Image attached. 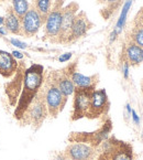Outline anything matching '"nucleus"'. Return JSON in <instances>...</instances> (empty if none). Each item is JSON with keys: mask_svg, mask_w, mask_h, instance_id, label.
Masks as SVG:
<instances>
[{"mask_svg": "<svg viewBox=\"0 0 143 160\" xmlns=\"http://www.w3.org/2000/svg\"><path fill=\"white\" fill-rule=\"evenodd\" d=\"M44 83V68L40 64H32L24 70L23 84L17 105L13 109V117L18 122L23 117L29 105L38 95Z\"/></svg>", "mask_w": 143, "mask_h": 160, "instance_id": "obj_1", "label": "nucleus"}, {"mask_svg": "<svg viewBox=\"0 0 143 160\" xmlns=\"http://www.w3.org/2000/svg\"><path fill=\"white\" fill-rule=\"evenodd\" d=\"M99 147L96 160H134L131 145L115 136L108 137Z\"/></svg>", "mask_w": 143, "mask_h": 160, "instance_id": "obj_2", "label": "nucleus"}, {"mask_svg": "<svg viewBox=\"0 0 143 160\" xmlns=\"http://www.w3.org/2000/svg\"><path fill=\"white\" fill-rule=\"evenodd\" d=\"M49 116L45 104L44 93L41 88L38 95L32 101V103L29 105L28 109L24 113L23 117L19 120L21 126H31L34 130H38L42 126L43 122Z\"/></svg>", "mask_w": 143, "mask_h": 160, "instance_id": "obj_3", "label": "nucleus"}, {"mask_svg": "<svg viewBox=\"0 0 143 160\" xmlns=\"http://www.w3.org/2000/svg\"><path fill=\"white\" fill-rule=\"evenodd\" d=\"M112 130V122L109 117H107L103 122L102 126L94 132H72L68 136L69 142H83L89 146L98 148L103 141L109 137V134Z\"/></svg>", "mask_w": 143, "mask_h": 160, "instance_id": "obj_4", "label": "nucleus"}, {"mask_svg": "<svg viewBox=\"0 0 143 160\" xmlns=\"http://www.w3.org/2000/svg\"><path fill=\"white\" fill-rule=\"evenodd\" d=\"M42 90L44 93L45 104H46L49 116H51L52 118H56L65 107L67 97L62 94V92L60 91L57 85L53 82L51 76L47 78L45 83H43Z\"/></svg>", "mask_w": 143, "mask_h": 160, "instance_id": "obj_5", "label": "nucleus"}, {"mask_svg": "<svg viewBox=\"0 0 143 160\" xmlns=\"http://www.w3.org/2000/svg\"><path fill=\"white\" fill-rule=\"evenodd\" d=\"M64 8V0H55L52 5L51 11L45 18V37L52 42L59 41L62 26V13Z\"/></svg>", "mask_w": 143, "mask_h": 160, "instance_id": "obj_6", "label": "nucleus"}, {"mask_svg": "<svg viewBox=\"0 0 143 160\" xmlns=\"http://www.w3.org/2000/svg\"><path fill=\"white\" fill-rule=\"evenodd\" d=\"M96 87H87V88H75L74 91V102H73V113L72 120H78L82 118H87L89 111L90 98L93 92Z\"/></svg>", "mask_w": 143, "mask_h": 160, "instance_id": "obj_7", "label": "nucleus"}, {"mask_svg": "<svg viewBox=\"0 0 143 160\" xmlns=\"http://www.w3.org/2000/svg\"><path fill=\"white\" fill-rule=\"evenodd\" d=\"M109 108H110V102H109L106 90L103 88L95 90L92 94V98H90V105H89L87 118L96 119V118L106 116L108 114Z\"/></svg>", "mask_w": 143, "mask_h": 160, "instance_id": "obj_8", "label": "nucleus"}, {"mask_svg": "<svg viewBox=\"0 0 143 160\" xmlns=\"http://www.w3.org/2000/svg\"><path fill=\"white\" fill-rule=\"evenodd\" d=\"M44 19L42 18L34 6L29 8L26 13L21 18V33L24 37H33L39 32Z\"/></svg>", "mask_w": 143, "mask_h": 160, "instance_id": "obj_9", "label": "nucleus"}, {"mask_svg": "<svg viewBox=\"0 0 143 160\" xmlns=\"http://www.w3.org/2000/svg\"><path fill=\"white\" fill-rule=\"evenodd\" d=\"M79 6L77 2L68 3L66 7L63 8V13H62V26H61V32L59 37V43H67L68 37H69L72 24L75 19V16L77 14Z\"/></svg>", "mask_w": 143, "mask_h": 160, "instance_id": "obj_10", "label": "nucleus"}, {"mask_svg": "<svg viewBox=\"0 0 143 160\" xmlns=\"http://www.w3.org/2000/svg\"><path fill=\"white\" fill-rule=\"evenodd\" d=\"M96 149L83 142H70L66 147L64 153L68 160H94Z\"/></svg>", "mask_w": 143, "mask_h": 160, "instance_id": "obj_11", "label": "nucleus"}, {"mask_svg": "<svg viewBox=\"0 0 143 160\" xmlns=\"http://www.w3.org/2000/svg\"><path fill=\"white\" fill-rule=\"evenodd\" d=\"M90 28H93V23L88 19L86 12H77V14L75 16V19L73 21V24H72V29H70L67 43L73 42V41H76L82 38V37H84Z\"/></svg>", "mask_w": 143, "mask_h": 160, "instance_id": "obj_12", "label": "nucleus"}, {"mask_svg": "<svg viewBox=\"0 0 143 160\" xmlns=\"http://www.w3.org/2000/svg\"><path fill=\"white\" fill-rule=\"evenodd\" d=\"M24 70L22 68L21 72V65H19L18 71L16 72V74L13 75V80L11 82H8L6 84V94H7L8 101H9V105L11 106L12 108H14L17 105V102L19 98L20 92H21L22 84H23V75H24Z\"/></svg>", "mask_w": 143, "mask_h": 160, "instance_id": "obj_13", "label": "nucleus"}, {"mask_svg": "<svg viewBox=\"0 0 143 160\" xmlns=\"http://www.w3.org/2000/svg\"><path fill=\"white\" fill-rule=\"evenodd\" d=\"M50 76L53 80V82L57 85L62 94L65 97H68L74 94L75 85L72 82V78H70V68H65L62 72L61 71L54 72V73L50 74Z\"/></svg>", "mask_w": 143, "mask_h": 160, "instance_id": "obj_14", "label": "nucleus"}, {"mask_svg": "<svg viewBox=\"0 0 143 160\" xmlns=\"http://www.w3.org/2000/svg\"><path fill=\"white\" fill-rule=\"evenodd\" d=\"M19 64L11 53L0 50V75L5 78H10L18 71Z\"/></svg>", "mask_w": 143, "mask_h": 160, "instance_id": "obj_15", "label": "nucleus"}, {"mask_svg": "<svg viewBox=\"0 0 143 160\" xmlns=\"http://www.w3.org/2000/svg\"><path fill=\"white\" fill-rule=\"evenodd\" d=\"M124 62L129 65H140L143 62V48L139 47L134 42H130L124 49Z\"/></svg>", "mask_w": 143, "mask_h": 160, "instance_id": "obj_16", "label": "nucleus"}, {"mask_svg": "<svg viewBox=\"0 0 143 160\" xmlns=\"http://www.w3.org/2000/svg\"><path fill=\"white\" fill-rule=\"evenodd\" d=\"M70 78H72V82L75 85V88L96 87L97 83H98V75L86 76L74 70H70Z\"/></svg>", "mask_w": 143, "mask_h": 160, "instance_id": "obj_17", "label": "nucleus"}, {"mask_svg": "<svg viewBox=\"0 0 143 160\" xmlns=\"http://www.w3.org/2000/svg\"><path fill=\"white\" fill-rule=\"evenodd\" d=\"M5 20V28L7 29L8 32L12 34L21 35V20L17 17V14L13 12L12 8H8L6 17L3 18Z\"/></svg>", "mask_w": 143, "mask_h": 160, "instance_id": "obj_18", "label": "nucleus"}, {"mask_svg": "<svg viewBox=\"0 0 143 160\" xmlns=\"http://www.w3.org/2000/svg\"><path fill=\"white\" fill-rule=\"evenodd\" d=\"M131 5H132V0H127V1H126V3L123 5V7H122V10H121V13H120L119 19H118L117 24H116L115 29H113V30H115L118 34H120V33H121L122 29H123L124 24H126L128 12H129L130 8H131Z\"/></svg>", "mask_w": 143, "mask_h": 160, "instance_id": "obj_19", "label": "nucleus"}, {"mask_svg": "<svg viewBox=\"0 0 143 160\" xmlns=\"http://www.w3.org/2000/svg\"><path fill=\"white\" fill-rule=\"evenodd\" d=\"M12 10L17 14V17L21 20V18L29 10V2L28 0H12Z\"/></svg>", "mask_w": 143, "mask_h": 160, "instance_id": "obj_20", "label": "nucleus"}, {"mask_svg": "<svg viewBox=\"0 0 143 160\" xmlns=\"http://www.w3.org/2000/svg\"><path fill=\"white\" fill-rule=\"evenodd\" d=\"M52 5H53L52 0H34V8L42 16L44 21L46 16L49 14V12L51 11Z\"/></svg>", "mask_w": 143, "mask_h": 160, "instance_id": "obj_21", "label": "nucleus"}, {"mask_svg": "<svg viewBox=\"0 0 143 160\" xmlns=\"http://www.w3.org/2000/svg\"><path fill=\"white\" fill-rule=\"evenodd\" d=\"M97 1H98L99 3H102V5L106 6V8L102 10V12L108 11L109 12L108 17H109L111 14V12L115 11L118 8V6L120 5V1H121V0H97Z\"/></svg>", "mask_w": 143, "mask_h": 160, "instance_id": "obj_22", "label": "nucleus"}, {"mask_svg": "<svg viewBox=\"0 0 143 160\" xmlns=\"http://www.w3.org/2000/svg\"><path fill=\"white\" fill-rule=\"evenodd\" d=\"M131 39H132V42L138 44L139 47L143 48V28L136 27L131 33Z\"/></svg>", "mask_w": 143, "mask_h": 160, "instance_id": "obj_23", "label": "nucleus"}, {"mask_svg": "<svg viewBox=\"0 0 143 160\" xmlns=\"http://www.w3.org/2000/svg\"><path fill=\"white\" fill-rule=\"evenodd\" d=\"M136 27L138 28H143V9L141 12H139L138 16L136 18Z\"/></svg>", "mask_w": 143, "mask_h": 160, "instance_id": "obj_24", "label": "nucleus"}, {"mask_svg": "<svg viewBox=\"0 0 143 160\" xmlns=\"http://www.w3.org/2000/svg\"><path fill=\"white\" fill-rule=\"evenodd\" d=\"M10 43L13 45H16V47L20 48V49H26V44L23 42H21L20 40H17V39H10Z\"/></svg>", "mask_w": 143, "mask_h": 160, "instance_id": "obj_25", "label": "nucleus"}, {"mask_svg": "<svg viewBox=\"0 0 143 160\" xmlns=\"http://www.w3.org/2000/svg\"><path fill=\"white\" fill-rule=\"evenodd\" d=\"M70 58H72V53H70V52H68V53H64V54H62L61 57L59 58V61L61 62V63H64V62L69 61Z\"/></svg>", "mask_w": 143, "mask_h": 160, "instance_id": "obj_26", "label": "nucleus"}, {"mask_svg": "<svg viewBox=\"0 0 143 160\" xmlns=\"http://www.w3.org/2000/svg\"><path fill=\"white\" fill-rule=\"evenodd\" d=\"M129 64L127 62H123V76L124 78H129Z\"/></svg>", "mask_w": 143, "mask_h": 160, "instance_id": "obj_27", "label": "nucleus"}, {"mask_svg": "<svg viewBox=\"0 0 143 160\" xmlns=\"http://www.w3.org/2000/svg\"><path fill=\"white\" fill-rule=\"evenodd\" d=\"M52 160H68L67 157H66V155L64 152H61V153H57L56 156H55L54 158Z\"/></svg>", "mask_w": 143, "mask_h": 160, "instance_id": "obj_28", "label": "nucleus"}, {"mask_svg": "<svg viewBox=\"0 0 143 160\" xmlns=\"http://www.w3.org/2000/svg\"><path fill=\"white\" fill-rule=\"evenodd\" d=\"M12 55H13V58L14 59H22V58H23V54H22L21 52H19V51H13L11 53Z\"/></svg>", "mask_w": 143, "mask_h": 160, "instance_id": "obj_29", "label": "nucleus"}, {"mask_svg": "<svg viewBox=\"0 0 143 160\" xmlns=\"http://www.w3.org/2000/svg\"><path fill=\"white\" fill-rule=\"evenodd\" d=\"M131 114H132V118H133V122H136V124H139V122H140V118L136 115V113L134 111H131Z\"/></svg>", "mask_w": 143, "mask_h": 160, "instance_id": "obj_30", "label": "nucleus"}, {"mask_svg": "<svg viewBox=\"0 0 143 160\" xmlns=\"http://www.w3.org/2000/svg\"><path fill=\"white\" fill-rule=\"evenodd\" d=\"M118 35H119V34H118V33L116 32L115 30H113L112 32L110 33V43H112L113 41H115L116 39H117V37H118Z\"/></svg>", "mask_w": 143, "mask_h": 160, "instance_id": "obj_31", "label": "nucleus"}, {"mask_svg": "<svg viewBox=\"0 0 143 160\" xmlns=\"http://www.w3.org/2000/svg\"><path fill=\"white\" fill-rule=\"evenodd\" d=\"M7 29L5 28V27H0V37H5L6 34H7Z\"/></svg>", "mask_w": 143, "mask_h": 160, "instance_id": "obj_32", "label": "nucleus"}, {"mask_svg": "<svg viewBox=\"0 0 143 160\" xmlns=\"http://www.w3.org/2000/svg\"><path fill=\"white\" fill-rule=\"evenodd\" d=\"M3 22H5V20H3V17L0 16V24H2Z\"/></svg>", "mask_w": 143, "mask_h": 160, "instance_id": "obj_33", "label": "nucleus"}, {"mask_svg": "<svg viewBox=\"0 0 143 160\" xmlns=\"http://www.w3.org/2000/svg\"><path fill=\"white\" fill-rule=\"evenodd\" d=\"M141 87H142V93H143V82H142V86H141Z\"/></svg>", "mask_w": 143, "mask_h": 160, "instance_id": "obj_34", "label": "nucleus"}]
</instances>
